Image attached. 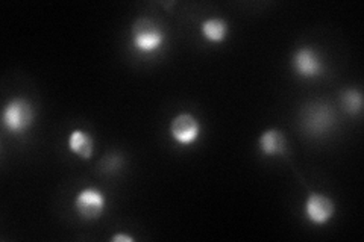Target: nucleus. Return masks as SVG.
<instances>
[{"instance_id": "obj_5", "label": "nucleus", "mask_w": 364, "mask_h": 242, "mask_svg": "<svg viewBox=\"0 0 364 242\" xmlns=\"http://www.w3.org/2000/svg\"><path fill=\"white\" fill-rule=\"evenodd\" d=\"M304 211L306 220L316 226H323L331 221L336 212L334 202L325 194L310 192L309 197L305 199Z\"/></svg>"}, {"instance_id": "obj_11", "label": "nucleus", "mask_w": 364, "mask_h": 242, "mask_svg": "<svg viewBox=\"0 0 364 242\" xmlns=\"http://www.w3.org/2000/svg\"><path fill=\"white\" fill-rule=\"evenodd\" d=\"M340 101L341 108H343V111L349 115H358L363 111V94L358 89H345L340 96Z\"/></svg>"}, {"instance_id": "obj_8", "label": "nucleus", "mask_w": 364, "mask_h": 242, "mask_svg": "<svg viewBox=\"0 0 364 242\" xmlns=\"http://www.w3.org/2000/svg\"><path fill=\"white\" fill-rule=\"evenodd\" d=\"M258 147L264 156H284L287 153V138L279 129H269L258 138Z\"/></svg>"}, {"instance_id": "obj_6", "label": "nucleus", "mask_w": 364, "mask_h": 242, "mask_svg": "<svg viewBox=\"0 0 364 242\" xmlns=\"http://www.w3.org/2000/svg\"><path fill=\"white\" fill-rule=\"evenodd\" d=\"M291 64L294 72L298 76L304 79H314L318 77L323 72V62L322 57L317 50H314L310 45H304L293 53Z\"/></svg>"}, {"instance_id": "obj_1", "label": "nucleus", "mask_w": 364, "mask_h": 242, "mask_svg": "<svg viewBox=\"0 0 364 242\" xmlns=\"http://www.w3.org/2000/svg\"><path fill=\"white\" fill-rule=\"evenodd\" d=\"M131 43L136 53L149 56L163 49L166 32L154 18L140 17L131 28Z\"/></svg>"}, {"instance_id": "obj_4", "label": "nucleus", "mask_w": 364, "mask_h": 242, "mask_svg": "<svg viewBox=\"0 0 364 242\" xmlns=\"http://www.w3.org/2000/svg\"><path fill=\"white\" fill-rule=\"evenodd\" d=\"M200 123L190 112H181L176 117L170 121V136L173 138V141L179 145H191L195 144L200 136Z\"/></svg>"}, {"instance_id": "obj_7", "label": "nucleus", "mask_w": 364, "mask_h": 242, "mask_svg": "<svg viewBox=\"0 0 364 242\" xmlns=\"http://www.w3.org/2000/svg\"><path fill=\"white\" fill-rule=\"evenodd\" d=\"M334 123V114L326 105H313L306 108L304 115L305 129L313 133H323L331 129Z\"/></svg>"}, {"instance_id": "obj_10", "label": "nucleus", "mask_w": 364, "mask_h": 242, "mask_svg": "<svg viewBox=\"0 0 364 242\" xmlns=\"http://www.w3.org/2000/svg\"><path fill=\"white\" fill-rule=\"evenodd\" d=\"M200 33L207 41L219 44L228 38V33H230V25H228L226 20H223L220 17H211V18H207L202 21Z\"/></svg>"}, {"instance_id": "obj_2", "label": "nucleus", "mask_w": 364, "mask_h": 242, "mask_svg": "<svg viewBox=\"0 0 364 242\" xmlns=\"http://www.w3.org/2000/svg\"><path fill=\"white\" fill-rule=\"evenodd\" d=\"M36 121V108L25 97L11 99L2 112V124L11 135L25 133Z\"/></svg>"}, {"instance_id": "obj_12", "label": "nucleus", "mask_w": 364, "mask_h": 242, "mask_svg": "<svg viewBox=\"0 0 364 242\" xmlns=\"http://www.w3.org/2000/svg\"><path fill=\"white\" fill-rule=\"evenodd\" d=\"M120 167H122V159L117 155H111L104 160V163H102V168H104V171L107 172L117 171Z\"/></svg>"}, {"instance_id": "obj_9", "label": "nucleus", "mask_w": 364, "mask_h": 242, "mask_svg": "<svg viewBox=\"0 0 364 242\" xmlns=\"http://www.w3.org/2000/svg\"><path fill=\"white\" fill-rule=\"evenodd\" d=\"M68 150L77 158H81L84 160H88L91 156H93L95 152V140L87 131L82 129H75L68 135V141H67Z\"/></svg>"}, {"instance_id": "obj_3", "label": "nucleus", "mask_w": 364, "mask_h": 242, "mask_svg": "<svg viewBox=\"0 0 364 242\" xmlns=\"http://www.w3.org/2000/svg\"><path fill=\"white\" fill-rule=\"evenodd\" d=\"M73 207L76 215L84 221H96L107 207V197L99 188L87 187L75 195Z\"/></svg>"}, {"instance_id": "obj_13", "label": "nucleus", "mask_w": 364, "mask_h": 242, "mask_svg": "<svg viewBox=\"0 0 364 242\" xmlns=\"http://www.w3.org/2000/svg\"><path fill=\"white\" fill-rule=\"evenodd\" d=\"M111 241H112V242H134L135 239H134L132 236H129V235L117 233V235H114V236L111 238Z\"/></svg>"}]
</instances>
